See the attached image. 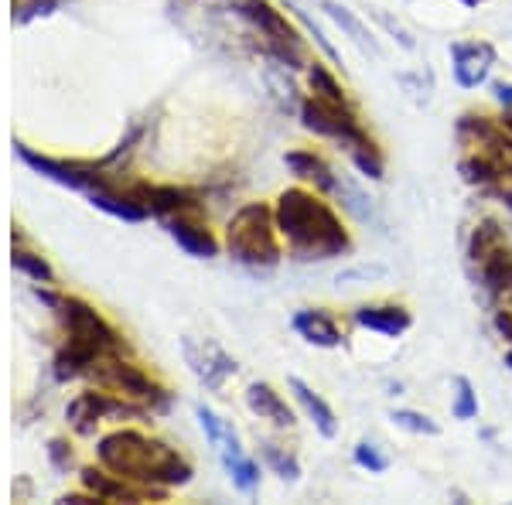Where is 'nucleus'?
Segmentation results:
<instances>
[{"instance_id": "f8f14e48", "label": "nucleus", "mask_w": 512, "mask_h": 505, "mask_svg": "<svg viewBox=\"0 0 512 505\" xmlns=\"http://www.w3.org/2000/svg\"><path fill=\"white\" fill-rule=\"evenodd\" d=\"M291 325L304 342L318 345V349H338V345H342V328H338V321L325 308L297 311Z\"/></svg>"}, {"instance_id": "f3484780", "label": "nucleus", "mask_w": 512, "mask_h": 505, "mask_svg": "<svg viewBox=\"0 0 512 505\" xmlns=\"http://www.w3.org/2000/svg\"><path fill=\"white\" fill-rule=\"evenodd\" d=\"M321 7H325V14L332 18L338 28L345 31V35H352L355 38V45L362 48V52H373L379 55V45H376V38H373V31L366 28L355 14L349 11V7H342V4H335V0H321Z\"/></svg>"}, {"instance_id": "bb28decb", "label": "nucleus", "mask_w": 512, "mask_h": 505, "mask_svg": "<svg viewBox=\"0 0 512 505\" xmlns=\"http://www.w3.org/2000/svg\"><path fill=\"white\" fill-rule=\"evenodd\" d=\"M294 11H297V7H294ZM297 21H301L304 28H308L311 35H315V41H318V48H321V52H325L328 59H332V62L338 65V52H335V48H332V41H328L325 35H321V28H318V24L311 21V18H308V14H304V11H297Z\"/></svg>"}, {"instance_id": "f257e3e1", "label": "nucleus", "mask_w": 512, "mask_h": 505, "mask_svg": "<svg viewBox=\"0 0 512 505\" xmlns=\"http://www.w3.org/2000/svg\"><path fill=\"white\" fill-rule=\"evenodd\" d=\"M277 229L297 260H332L352 253V236L325 195L308 185H294L277 195Z\"/></svg>"}, {"instance_id": "2f4dec72", "label": "nucleus", "mask_w": 512, "mask_h": 505, "mask_svg": "<svg viewBox=\"0 0 512 505\" xmlns=\"http://www.w3.org/2000/svg\"><path fill=\"white\" fill-rule=\"evenodd\" d=\"M506 366L512 369V349H509V355H506Z\"/></svg>"}, {"instance_id": "dca6fc26", "label": "nucleus", "mask_w": 512, "mask_h": 505, "mask_svg": "<svg viewBox=\"0 0 512 505\" xmlns=\"http://www.w3.org/2000/svg\"><path fill=\"white\" fill-rule=\"evenodd\" d=\"M458 171H461V178L468 181V185H478V188H492V185H502L512 171L506 168V164H499L495 157L489 154H482V151H472L468 157H461V164H458Z\"/></svg>"}, {"instance_id": "7ed1b4c3", "label": "nucleus", "mask_w": 512, "mask_h": 505, "mask_svg": "<svg viewBox=\"0 0 512 505\" xmlns=\"http://www.w3.org/2000/svg\"><path fill=\"white\" fill-rule=\"evenodd\" d=\"M226 250L239 263H250V267H277L284 250H280V229L274 209L263 202L243 205L226 226Z\"/></svg>"}, {"instance_id": "9b49d317", "label": "nucleus", "mask_w": 512, "mask_h": 505, "mask_svg": "<svg viewBox=\"0 0 512 505\" xmlns=\"http://www.w3.org/2000/svg\"><path fill=\"white\" fill-rule=\"evenodd\" d=\"M284 164L304 181V185L315 188V192H321V195L338 192V175H335L332 164H328L321 154H315V151H287Z\"/></svg>"}, {"instance_id": "412c9836", "label": "nucleus", "mask_w": 512, "mask_h": 505, "mask_svg": "<svg viewBox=\"0 0 512 505\" xmlns=\"http://www.w3.org/2000/svg\"><path fill=\"white\" fill-rule=\"evenodd\" d=\"M260 454H263V461H267V465L274 468L280 478H284V482H297V478H301V465H297V458H294V454H287L284 447L263 444Z\"/></svg>"}, {"instance_id": "a211bd4d", "label": "nucleus", "mask_w": 512, "mask_h": 505, "mask_svg": "<svg viewBox=\"0 0 512 505\" xmlns=\"http://www.w3.org/2000/svg\"><path fill=\"white\" fill-rule=\"evenodd\" d=\"M308 86H311V96L325 99V103H338V106H352L349 93H345V86L338 82V76L328 65L321 62H311L308 65Z\"/></svg>"}, {"instance_id": "1a4fd4ad", "label": "nucleus", "mask_w": 512, "mask_h": 505, "mask_svg": "<svg viewBox=\"0 0 512 505\" xmlns=\"http://www.w3.org/2000/svg\"><path fill=\"white\" fill-rule=\"evenodd\" d=\"M352 321L366 331H379L386 338H400L403 331H410L414 325V314H410L403 304H362L355 308Z\"/></svg>"}, {"instance_id": "9d476101", "label": "nucleus", "mask_w": 512, "mask_h": 505, "mask_svg": "<svg viewBox=\"0 0 512 505\" xmlns=\"http://www.w3.org/2000/svg\"><path fill=\"white\" fill-rule=\"evenodd\" d=\"M130 195H134L137 205H144L147 215H164V219H171V215H188L198 209L192 202V195L171 185H137Z\"/></svg>"}, {"instance_id": "b1692460", "label": "nucleus", "mask_w": 512, "mask_h": 505, "mask_svg": "<svg viewBox=\"0 0 512 505\" xmlns=\"http://www.w3.org/2000/svg\"><path fill=\"white\" fill-rule=\"evenodd\" d=\"M390 420L396 427H403V430H414V434H427V437L441 434V427H437L427 413H417V410H393Z\"/></svg>"}, {"instance_id": "5701e85b", "label": "nucleus", "mask_w": 512, "mask_h": 505, "mask_svg": "<svg viewBox=\"0 0 512 505\" xmlns=\"http://www.w3.org/2000/svg\"><path fill=\"white\" fill-rule=\"evenodd\" d=\"M226 468L233 471V482L243 488V492H253L256 482H260V468H256V461L246 458V454H229Z\"/></svg>"}, {"instance_id": "ddd939ff", "label": "nucleus", "mask_w": 512, "mask_h": 505, "mask_svg": "<svg viewBox=\"0 0 512 505\" xmlns=\"http://www.w3.org/2000/svg\"><path fill=\"white\" fill-rule=\"evenodd\" d=\"M246 403H250V410L256 413V417L270 420V424L280 427V430H291L297 424L294 410L287 407V400L270 383H253L250 389H246Z\"/></svg>"}, {"instance_id": "6e6552de", "label": "nucleus", "mask_w": 512, "mask_h": 505, "mask_svg": "<svg viewBox=\"0 0 512 505\" xmlns=\"http://www.w3.org/2000/svg\"><path fill=\"white\" fill-rule=\"evenodd\" d=\"M96 376H99V383H103L106 389L123 393V396H134V400H154V396L161 393V389L154 386L137 366L113 359V355H106V362L103 359L96 362Z\"/></svg>"}, {"instance_id": "a878e982", "label": "nucleus", "mask_w": 512, "mask_h": 505, "mask_svg": "<svg viewBox=\"0 0 512 505\" xmlns=\"http://www.w3.org/2000/svg\"><path fill=\"white\" fill-rule=\"evenodd\" d=\"M14 263H18L21 270H28L31 277H38V280H52V270H48V263L45 260H35L31 253H14Z\"/></svg>"}, {"instance_id": "4468645a", "label": "nucleus", "mask_w": 512, "mask_h": 505, "mask_svg": "<svg viewBox=\"0 0 512 505\" xmlns=\"http://www.w3.org/2000/svg\"><path fill=\"white\" fill-rule=\"evenodd\" d=\"M287 386L294 389V396H297V403L304 407V413H308V417L315 420L318 434L328 437V441H335V437H338V417H335V410L328 407L325 396H318L315 389L304 383V379H297V376L287 379Z\"/></svg>"}, {"instance_id": "6ab92c4d", "label": "nucleus", "mask_w": 512, "mask_h": 505, "mask_svg": "<svg viewBox=\"0 0 512 505\" xmlns=\"http://www.w3.org/2000/svg\"><path fill=\"white\" fill-rule=\"evenodd\" d=\"M349 157H352V164H355V168H359L366 178H373V181L383 178L386 161H383V151L376 147V140H373V137H362L359 144H352V147H349Z\"/></svg>"}, {"instance_id": "39448f33", "label": "nucleus", "mask_w": 512, "mask_h": 505, "mask_svg": "<svg viewBox=\"0 0 512 505\" xmlns=\"http://www.w3.org/2000/svg\"><path fill=\"white\" fill-rule=\"evenodd\" d=\"M301 123H304V130H311V134L338 140L345 151H349L352 144H359L362 137H369L366 130H362V123L355 117L352 106L325 103V99H318V96H308L301 103Z\"/></svg>"}, {"instance_id": "cd10ccee", "label": "nucleus", "mask_w": 512, "mask_h": 505, "mask_svg": "<svg viewBox=\"0 0 512 505\" xmlns=\"http://www.w3.org/2000/svg\"><path fill=\"white\" fill-rule=\"evenodd\" d=\"M492 96L499 99V103L509 110V106H512V82H509V86H506V82H499V86H492Z\"/></svg>"}, {"instance_id": "20e7f679", "label": "nucleus", "mask_w": 512, "mask_h": 505, "mask_svg": "<svg viewBox=\"0 0 512 505\" xmlns=\"http://www.w3.org/2000/svg\"><path fill=\"white\" fill-rule=\"evenodd\" d=\"M239 14L263 31L270 52H274L280 62H287V69H304V65H311L308 55H304V38L297 35V28L287 21V14L277 11L270 0H239Z\"/></svg>"}, {"instance_id": "2eb2a0df", "label": "nucleus", "mask_w": 512, "mask_h": 505, "mask_svg": "<svg viewBox=\"0 0 512 505\" xmlns=\"http://www.w3.org/2000/svg\"><path fill=\"white\" fill-rule=\"evenodd\" d=\"M168 233L175 236V243L181 246V250H188L192 256H216L219 253L216 236H212L205 226H198V222L185 219V215H171Z\"/></svg>"}, {"instance_id": "aec40b11", "label": "nucleus", "mask_w": 512, "mask_h": 505, "mask_svg": "<svg viewBox=\"0 0 512 505\" xmlns=\"http://www.w3.org/2000/svg\"><path fill=\"white\" fill-rule=\"evenodd\" d=\"M502 243H506V236H502L499 222H495V219H482L475 226V233H472V243H468V256H472V263H478L485 253H492L495 246H502Z\"/></svg>"}, {"instance_id": "f03ea898", "label": "nucleus", "mask_w": 512, "mask_h": 505, "mask_svg": "<svg viewBox=\"0 0 512 505\" xmlns=\"http://www.w3.org/2000/svg\"><path fill=\"white\" fill-rule=\"evenodd\" d=\"M96 454L106 471L147 488L185 485L192 478V465L178 451H171L164 441L137 434V430H113V434H106L99 441Z\"/></svg>"}, {"instance_id": "0eeeda50", "label": "nucleus", "mask_w": 512, "mask_h": 505, "mask_svg": "<svg viewBox=\"0 0 512 505\" xmlns=\"http://www.w3.org/2000/svg\"><path fill=\"white\" fill-rule=\"evenodd\" d=\"M451 62H454V79L465 89H478L489 79L495 65V48L489 41H458L451 45Z\"/></svg>"}, {"instance_id": "423d86ee", "label": "nucleus", "mask_w": 512, "mask_h": 505, "mask_svg": "<svg viewBox=\"0 0 512 505\" xmlns=\"http://www.w3.org/2000/svg\"><path fill=\"white\" fill-rule=\"evenodd\" d=\"M458 137L475 151L495 157L499 164H506L512 171V134L492 117H478V113H465L458 120Z\"/></svg>"}, {"instance_id": "4be33fe9", "label": "nucleus", "mask_w": 512, "mask_h": 505, "mask_svg": "<svg viewBox=\"0 0 512 505\" xmlns=\"http://www.w3.org/2000/svg\"><path fill=\"white\" fill-rule=\"evenodd\" d=\"M454 407L451 413L458 420H475L478 417V393H475V386H472V379L468 376H454Z\"/></svg>"}, {"instance_id": "c85d7f7f", "label": "nucleus", "mask_w": 512, "mask_h": 505, "mask_svg": "<svg viewBox=\"0 0 512 505\" xmlns=\"http://www.w3.org/2000/svg\"><path fill=\"white\" fill-rule=\"evenodd\" d=\"M499 195H502V202H506V209L512 212V185L509 188H499Z\"/></svg>"}, {"instance_id": "393cba45", "label": "nucleus", "mask_w": 512, "mask_h": 505, "mask_svg": "<svg viewBox=\"0 0 512 505\" xmlns=\"http://www.w3.org/2000/svg\"><path fill=\"white\" fill-rule=\"evenodd\" d=\"M355 465L366 468L369 475H383V471L390 468V458H386V454H379L376 444L362 441L359 447H355Z\"/></svg>"}, {"instance_id": "c756f323", "label": "nucleus", "mask_w": 512, "mask_h": 505, "mask_svg": "<svg viewBox=\"0 0 512 505\" xmlns=\"http://www.w3.org/2000/svg\"><path fill=\"white\" fill-rule=\"evenodd\" d=\"M499 123H502V127H506V130H509V134H512V106H509V110H506V113H502V117H499Z\"/></svg>"}, {"instance_id": "7c9ffc66", "label": "nucleus", "mask_w": 512, "mask_h": 505, "mask_svg": "<svg viewBox=\"0 0 512 505\" xmlns=\"http://www.w3.org/2000/svg\"><path fill=\"white\" fill-rule=\"evenodd\" d=\"M461 4H468V7H475V4H485V0H461Z\"/></svg>"}]
</instances>
